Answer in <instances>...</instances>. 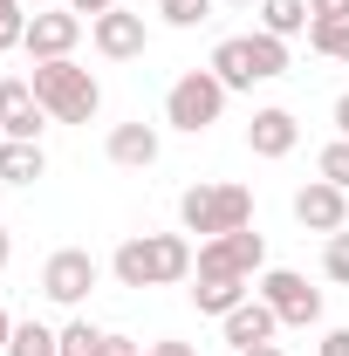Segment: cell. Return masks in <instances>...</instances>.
Returning a JSON list of instances; mask_svg holds the SVG:
<instances>
[{
	"label": "cell",
	"instance_id": "36",
	"mask_svg": "<svg viewBox=\"0 0 349 356\" xmlns=\"http://www.w3.org/2000/svg\"><path fill=\"white\" fill-rule=\"evenodd\" d=\"M137 356H151V350H137Z\"/></svg>",
	"mask_w": 349,
	"mask_h": 356
},
{
	"label": "cell",
	"instance_id": "25",
	"mask_svg": "<svg viewBox=\"0 0 349 356\" xmlns=\"http://www.w3.org/2000/svg\"><path fill=\"white\" fill-rule=\"evenodd\" d=\"M28 42V14H21V0H0V48H21Z\"/></svg>",
	"mask_w": 349,
	"mask_h": 356
},
{
	"label": "cell",
	"instance_id": "23",
	"mask_svg": "<svg viewBox=\"0 0 349 356\" xmlns=\"http://www.w3.org/2000/svg\"><path fill=\"white\" fill-rule=\"evenodd\" d=\"M158 14L172 28H199V21H213V0H158Z\"/></svg>",
	"mask_w": 349,
	"mask_h": 356
},
{
	"label": "cell",
	"instance_id": "32",
	"mask_svg": "<svg viewBox=\"0 0 349 356\" xmlns=\"http://www.w3.org/2000/svg\"><path fill=\"white\" fill-rule=\"evenodd\" d=\"M336 131L349 137V96H336Z\"/></svg>",
	"mask_w": 349,
	"mask_h": 356
},
{
	"label": "cell",
	"instance_id": "15",
	"mask_svg": "<svg viewBox=\"0 0 349 356\" xmlns=\"http://www.w3.org/2000/svg\"><path fill=\"white\" fill-rule=\"evenodd\" d=\"M103 151H110V165H124V172H144V165H158V131H151V124H117Z\"/></svg>",
	"mask_w": 349,
	"mask_h": 356
},
{
	"label": "cell",
	"instance_id": "10",
	"mask_svg": "<svg viewBox=\"0 0 349 356\" xmlns=\"http://www.w3.org/2000/svg\"><path fill=\"white\" fill-rule=\"evenodd\" d=\"M42 124H48V110L35 96V83L28 76H0V131L21 137V144H42Z\"/></svg>",
	"mask_w": 349,
	"mask_h": 356
},
{
	"label": "cell",
	"instance_id": "4",
	"mask_svg": "<svg viewBox=\"0 0 349 356\" xmlns=\"http://www.w3.org/2000/svg\"><path fill=\"white\" fill-rule=\"evenodd\" d=\"M178 220H185V233H199V240L240 233V226H254V192L247 185H192L178 199Z\"/></svg>",
	"mask_w": 349,
	"mask_h": 356
},
{
	"label": "cell",
	"instance_id": "7",
	"mask_svg": "<svg viewBox=\"0 0 349 356\" xmlns=\"http://www.w3.org/2000/svg\"><path fill=\"white\" fill-rule=\"evenodd\" d=\"M103 281V261L89 254V247H55L42 267V295L48 302H62V309H76V302H89V288Z\"/></svg>",
	"mask_w": 349,
	"mask_h": 356
},
{
	"label": "cell",
	"instance_id": "17",
	"mask_svg": "<svg viewBox=\"0 0 349 356\" xmlns=\"http://www.w3.org/2000/svg\"><path fill=\"white\" fill-rule=\"evenodd\" d=\"M42 172H48L42 144H21V137H7V144H0V185H35Z\"/></svg>",
	"mask_w": 349,
	"mask_h": 356
},
{
	"label": "cell",
	"instance_id": "14",
	"mask_svg": "<svg viewBox=\"0 0 349 356\" xmlns=\"http://www.w3.org/2000/svg\"><path fill=\"white\" fill-rule=\"evenodd\" d=\"M295 144H302L295 110H254V124H247V151L254 158H288Z\"/></svg>",
	"mask_w": 349,
	"mask_h": 356
},
{
	"label": "cell",
	"instance_id": "11",
	"mask_svg": "<svg viewBox=\"0 0 349 356\" xmlns=\"http://www.w3.org/2000/svg\"><path fill=\"white\" fill-rule=\"evenodd\" d=\"M295 220H302L308 233H322V240L343 233V226H349V192L329 185V178H308L302 192H295Z\"/></svg>",
	"mask_w": 349,
	"mask_h": 356
},
{
	"label": "cell",
	"instance_id": "31",
	"mask_svg": "<svg viewBox=\"0 0 349 356\" xmlns=\"http://www.w3.org/2000/svg\"><path fill=\"white\" fill-rule=\"evenodd\" d=\"M7 343H14V315L0 309V356H7Z\"/></svg>",
	"mask_w": 349,
	"mask_h": 356
},
{
	"label": "cell",
	"instance_id": "22",
	"mask_svg": "<svg viewBox=\"0 0 349 356\" xmlns=\"http://www.w3.org/2000/svg\"><path fill=\"white\" fill-rule=\"evenodd\" d=\"M315 178H329V185H343V192H349V137H336V144L315 158Z\"/></svg>",
	"mask_w": 349,
	"mask_h": 356
},
{
	"label": "cell",
	"instance_id": "21",
	"mask_svg": "<svg viewBox=\"0 0 349 356\" xmlns=\"http://www.w3.org/2000/svg\"><path fill=\"white\" fill-rule=\"evenodd\" d=\"M103 336L110 329H96V322H69L55 343H62V356H103Z\"/></svg>",
	"mask_w": 349,
	"mask_h": 356
},
{
	"label": "cell",
	"instance_id": "12",
	"mask_svg": "<svg viewBox=\"0 0 349 356\" xmlns=\"http://www.w3.org/2000/svg\"><path fill=\"white\" fill-rule=\"evenodd\" d=\"M89 42H96V55H110V62H137L151 35H144V14L110 7V14H96V21H89Z\"/></svg>",
	"mask_w": 349,
	"mask_h": 356
},
{
	"label": "cell",
	"instance_id": "3",
	"mask_svg": "<svg viewBox=\"0 0 349 356\" xmlns=\"http://www.w3.org/2000/svg\"><path fill=\"white\" fill-rule=\"evenodd\" d=\"M213 69L226 89H254V83H274V76H288V42L281 35H233V42L213 48Z\"/></svg>",
	"mask_w": 349,
	"mask_h": 356
},
{
	"label": "cell",
	"instance_id": "18",
	"mask_svg": "<svg viewBox=\"0 0 349 356\" xmlns=\"http://www.w3.org/2000/svg\"><path fill=\"white\" fill-rule=\"evenodd\" d=\"M308 21H315L308 0H261V35H281L288 42V35H308Z\"/></svg>",
	"mask_w": 349,
	"mask_h": 356
},
{
	"label": "cell",
	"instance_id": "34",
	"mask_svg": "<svg viewBox=\"0 0 349 356\" xmlns=\"http://www.w3.org/2000/svg\"><path fill=\"white\" fill-rule=\"evenodd\" d=\"M7 254H14V240H7V233H0V267H7Z\"/></svg>",
	"mask_w": 349,
	"mask_h": 356
},
{
	"label": "cell",
	"instance_id": "27",
	"mask_svg": "<svg viewBox=\"0 0 349 356\" xmlns=\"http://www.w3.org/2000/svg\"><path fill=\"white\" fill-rule=\"evenodd\" d=\"M315 356H349V329H329V336H322V350Z\"/></svg>",
	"mask_w": 349,
	"mask_h": 356
},
{
	"label": "cell",
	"instance_id": "5",
	"mask_svg": "<svg viewBox=\"0 0 349 356\" xmlns=\"http://www.w3.org/2000/svg\"><path fill=\"white\" fill-rule=\"evenodd\" d=\"M226 96H233V89L219 83L213 69H185V76L172 83V96H165V124H172V131H185V137L213 131L219 110H226Z\"/></svg>",
	"mask_w": 349,
	"mask_h": 356
},
{
	"label": "cell",
	"instance_id": "19",
	"mask_svg": "<svg viewBox=\"0 0 349 356\" xmlns=\"http://www.w3.org/2000/svg\"><path fill=\"white\" fill-rule=\"evenodd\" d=\"M308 48L329 62H349V21H308Z\"/></svg>",
	"mask_w": 349,
	"mask_h": 356
},
{
	"label": "cell",
	"instance_id": "33",
	"mask_svg": "<svg viewBox=\"0 0 349 356\" xmlns=\"http://www.w3.org/2000/svg\"><path fill=\"white\" fill-rule=\"evenodd\" d=\"M240 356H288L281 343H261V350H240Z\"/></svg>",
	"mask_w": 349,
	"mask_h": 356
},
{
	"label": "cell",
	"instance_id": "16",
	"mask_svg": "<svg viewBox=\"0 0 349 356\" xmlns=\"http://www.w3.org/2000/svg\"><path fill=\"white\" fill-rule=\"evenodd\" d=\"M247 295H254V281H240V274H199L192 309H199V315H233Z\"/></svg>",
	"mask_w": 349,
	"mask_h": 356
},
{
	"label": "cell",
	"instance_id": "20",
	"mask_svg": "<svg viewBox=\"0 0 349 356\" xmlns=\"http://www.w3.org/2000/svg\"><path fill=\"white\" fill-rule=\"evenodd\" d=\"M7 356H62V343H55V329H42V322H14Z\"/></svg>",
	"mask_w": 349,
	"mask_h": 356
},
{
	"label": "cell",
	"instance_id": "24",
	"mask_svg": "<svg viewBox=\"0 0 349 356\" xmlns=\"http://www.w3.org/2000/svg\"><path fill=\"white\" fill-rule=\"evenodd\" d=\"M322 274L349 288V226H343V233H329V247H322Z\"/></svg>",
	"mask_w": 349,
	"mask_h": 356
},
{
	"label": "cell",
	"instance_id": "26",
	"mask_svg": "<svg viewBox=\"0 0 349 356\" xmlns=\"http://www.w3.org/2000/svg\"><path fill=\"white\" fill-rule=\"evenodd\" d=\"M315 21H349V0H308Z\"/></svg>",
	"mask_w": 349,
	"mask_h": 356
},
{
	"label": "cell",
	"instance_id": "8",
	"mask_svg": "<svg viewBox=\"0 0 349 356\" xmlns=\"http://www.w3.org/2000/svg\"><path fill=\"white\" fill-rule=\"evenodd\" d=\"M261 267H267V240L254 226H240V233L199 240V267H192V274H240V281H254Z\"/></svg>",
	"mask_w": 349,
	"mask_h": 356
},
{
	"label": "cell",
	"instance_id": "6",
	"mask_svg": "<svg viewBox=\"0 0 349 356\" xmlns=\"http://www.w3.org/2000/svg\"><path fill=\"white\" fill-rule=\"evenodd\" d=\"M261 302L288 329H315L322 322V288H308V274H295V267H267L261 274Z\"/></svg>",
	"mask_w": 349,
	"mask_h": 356
},
{
	"label": "cell",
	"instance_id": "1",
	"mask_svg": "<svg viewBox=\"0 0 349 356\" xmlns=\"http://www.w3.org/2000/svg\"><path fill=\"white\" fill-rule=\"evenodd\" d=\"M192 267H199V254H192L185 233H131V240L117 247L110 274H117L124 288H172V281H185Z\"/></svg>",
	"mask_w": 349,
	"mask_h": 356
},
{
	"label": "cell",
	"instance_id": "2",
	"mask_svg": "<svg viewBox=\"0 0 349 356\" xmlns=\"http://www.w3.org/2000/svg\"><path fill=\"white\" fill-rule=\"evenodd\" d=\"M35 96H42V110L55 117V124H89L96 110H103V89H96V76H89L83 62H35Z\"/></svg>",
	"mask_w": 349,
	"mask_h": 356
},
{
	"label": "cell",
	"instance_id": "29",
	"mask_svg": "<svg viewBox=\"0 0 349 356\" xmlns=\"http://www.w3.org/2000/svg\"><path fill=\"white\" fill-rule=\"evenodd\" d=\"M103 356H137V343L131 336H103Z\"/></svg>",
	"mask_w": 349,
	"mask_h": 356
},
{
	"label": "cell",
	"instance_id": "28",
	"mask_svg": "<svg viewBox=\"0 0 349 356\" xmlns=\"http://www.w3.org/2000/svg\"><path fill=\"white\" fill-rule=\"evenodd\" d=\"M69 7H76V14H89V21H96V14H110V7H124V0H69Z\"/></svg>",
	"mask_w": 349,
	"mask_h": 356
},
{
	"label": "cell",
	"instance_id": "9",
	"mask_svg": "<svg viewBox=\"0 0 349 356\" xmlns=\"http://www.w3.org/2000/svg\"><path fill=\"white\" fill-rule=\"evenodd\" d=\"M83 42V14H76V7H42V14H28V55H35V62H62V55H69V48Z\"/></svg>",
	"mask_w": 349,
	"mask_h": 356
},
{
	"label": "cell",
	"instance_id": "35",
	"mask_svg": "<svg viewBox=\"0 0 349 356\" xmlns=\"http://www.w3.org/2000/svg\"><path fill=\"white\" fill-rule=\"evenodd\" d=\"M0 144H7V131H0Z\"/></svg>",
	"mask_w": 349,
	"mask_h": 356
},
{
	"label": "cell",
	"instance_id": "30",
	"mask_svg": "<svg viewBox=\"0 0 349 356\" xmlns=\"http://www.w3.org/2000/svg\"><path fill=\"white\" fill-rule=\"evenodd\" d=\"M151 356H199V350H192V343H172V336H165V343H151Z\"/></svg>",
	"mask_w": 349,
	"mask_h": 356
},
{
	"label": "cell",
	"instance_id": "13",
	"mask_svg": "<svg viewBox=\"0 0 349 356\" xmlns=\"http://www.w3.org/2000/svg\"><path fill=\"white\" fill-rule=\"evenodd\" d=\"M219 329H226V343L233 350H261V343H274V329H281V315L267 309L261 295H247L233 315H219Z\"/></svg>",
	"mask_w": 349,
	"mask_h": 356
}]
</instances>
